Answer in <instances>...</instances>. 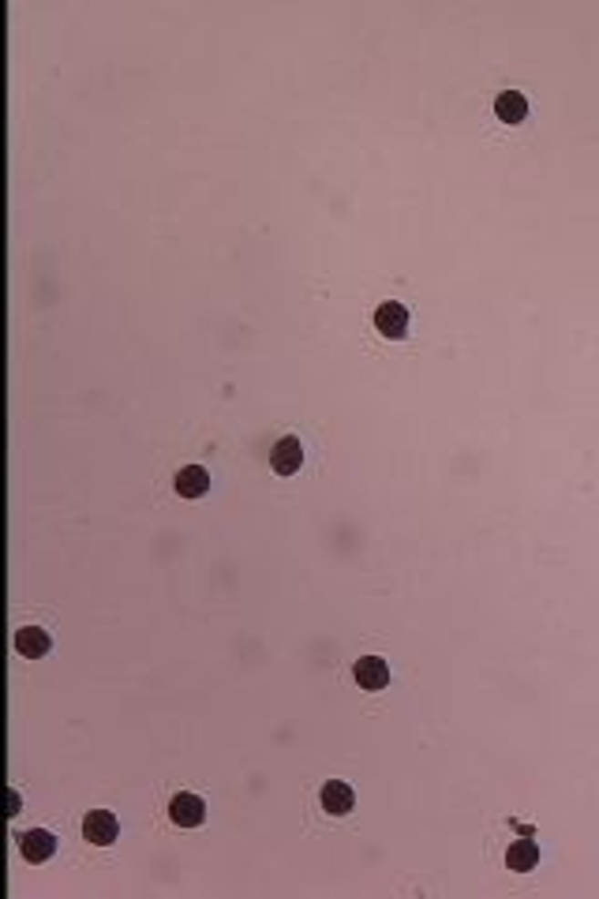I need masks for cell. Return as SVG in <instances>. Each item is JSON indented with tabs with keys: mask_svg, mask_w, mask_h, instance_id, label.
Masks as SVG:
<instances>
[{
	"mask_svg": "<svg viewBox=\"0 0 599 899\" xmlns=\"http://www.w3.org/2000/svg\"><path fill=\"white\" fill-rule=\"evenodd\" d=\"M375 330L382 337H390V341L408 337V307L401 300H382L375 307Z\"/></svg>",
	"mask_w": 599,
	"mask_h": 899,
	"instance_id": "6da1fadb",
	"label": "cell"
},
{
	"mask_svg": "<svg viewBox=\"0 0 599 899\" xmlns=\"http://www.w3.org/2000/svg\"><path fill=\"white\" fill-rule=\"evenodd\" d=\"M117 836H120V821L113 810H90L83 817V840H90L94 847H109L117 843Z\"/></svg>",
	"mask_w": 599,
	"mask_h": 899,
	"instance_id": "7a4b0ae2",
	"label": "cell"
},
{
	"mask_svg": "<svg viewBox=\"0 0 599 899\" xmlns=\"http://www.w3.org/2000/svg\"><path fill=\"white\" fill-rule=\"evenodd\" d=\"M169 821H172L176 828H199V824L206 821V802L199 799V794H191V790L172 794V802H169Z\"/></svg>",
	"mask_w": 599,
	"mask_h": 899,
	"instance_id": "3957f363",
	"label": "cell"
},
{
	"mask_svg": "<svg viewBox=\"0 0 599 899\" xmlns=\"http://www.w3.org/2000/svg\"><path fill=\"white\" fill-rule=\"evenodd\" d=\"M352 678H356L360 689H367V694H378V689L390 686V664H386L382 656H364V660L352 664Z\"/></svg>",
	"mask_w": 599,
	"mask_h": 899,
	"instance_id": "277c9868",
	"label": "cell"
},
{
	"mask_svg": "<svg viewBox=\"0 0 599 899\" xmlns=\"http://www.w3.org/2000/svg\"><path fill=\"white\" fill-rule=\"evenodd\" d=\"M270 465H274L277 476H293V472H300V465H304V446H300V439H296V435L277 439L274 450H270Z\"/></svg>",
	"mask_w": 599,
	"mask_h": 899,
	"instance_id": "5b68a950",
	"label": "cell"
},
{
	"mask_svg": "<svg viewBox=\"0 0 599 899\" xmlns=\"http://www.w3.org/2000/svg\"><path fill=\"white\" fill-rule=\"evenodd\" d=\"M19 851H23L26 862L38 866V862H49L57 854V836L49 832V828H30V832L19 836Z\"/></svg>",
	"mask_w": 599,
	"mask_h": 899,
	"instance_id": "8992f818",
	"label": "cell"
},
{
	"mask_svg": "<svg viewBox=\"0 0 599 899\" xmlns=\"http://www.w3.org/2000/svg\"><path fill=\"white\" fill-rule=\"evenodd\" d=\"M319 802L330 817H345V813H352V806H356V790H352L345 780H330L319 790Z\"/></svg>",
	"mask_w": 599,
	"mask_h": 899,
	"instance_id": "52a82bcc",
	"label": "cell"
},
{
	"mask_svg": "<svg viewBox=\"0 0 599 899\" xmlns=\"http://www.w3.org/2000/svg\"><path fill=\"white\" fill-rule=\"evenodd\" d=\"M172 488H176V495H181V499H202L210 491V472L202 465H184L181 472H176Z\"/></svg>",
	"mask_w": 599,
	"mask_h": 899,
	"instance_id": "ba28073f",
	"label": "cell"
},
{
	"mask_svg": "<svg viewBox=\"0 0 599 899\" xmlns=\"http://www.w3.org/2000/svg\"><path fill=\"white\" fill-rule=\"evenodd\" d=\"M53 648V637L42 630V626H23L15 634V652L26 656V660H42V656Z\"/></svg>",
	"mask_w": 599,
	"mask_h": 899,
	"instance_id": "9c48e42d",
	"label": "cell"
},
{
	"mask_svg": "<svg viewBox=\"0 0 599 899\" xmlns=\"http://www.w3.org/2000/svg\"><path fill=\"white\" fill-rule=\"evenodd\" d=\"M495 117H499L502 124H510V128L524 124V117H528V98H524L521 90H502V94L495 98Z\"/></svg>",
	"mask_w": 599,
	"mask_h": 899,
	"instance_id": "30bf717a",
	"label": "cell"
},
{
	"mask_svg": "<svg viewBox=\"0 0 599 899\" xmlns=\"http://www.w3.org/2000/svg\"><path fill=\"white\" fill-rule=\"evenodd\" d=\"M506 866H510L513 873L536 870V866H540V847H536L532 840H517V843H510V851H506Z\"/></svg>",
	"mask_w": 599,
	"mask_h": 899,
	"instance_id": "8fae6325",
	"label": "cell"
},
{
	"mask_svg": "<svg viewBox=\"0 0 599 899\" xmlns=\"http://www.w3.org/2000/svg\"><path fill=\"white\" fill-rule=\"evenodd\" d=\"M8 813H19V794L8 790Z\"/></svg>",
	"mask_w": 599,
	"mask_h": 899,
	"instance_id": "7c38bea8",
	"label": "cell"
}]
</instances>
